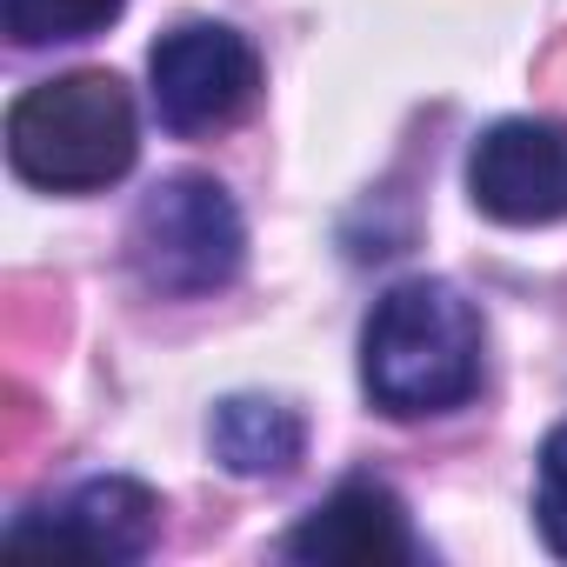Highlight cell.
<instances>
[{"mask_svg":"<svg viewBox=\"0 0 567 567\" xmlns=\"http://www.w3.org/2000/svg\"><path fill=\"white\" fill-rule=\"evenodd\" d=\"M467 194L501 227H547L567 214V127L494 121L467 147Z\"/></svg>","mask_w":567,"mask_h":567,"instance_id":"5","label":"cell"},{"mask_svg":"<svg viewBox=\"0 0 567 567\" xmlns=\"http://www.w3.org/2000/svg\"><path fill=\"white\" fill-rule=\"evenodd\" d=\"M154 534H161V501L127 474L81 481L61 507L21 514L8 527L14 547H68V554H94V560H141L154 547Z\"/></svg>","mask_w":567,"mask_h":567,"instance_id":"6","label":"cell"},{"mask_svg":"<svg viewBox=\"0 0 567 567\" xmlns=\"http://www.w3.org/2000/svg\"><path fill=\"white\" fill-rule=\"evenodd\" d=\"M147 81H154V114H161L167 134H214V127H227L254 107L260 61L234 28L187 21V28L154 41Z\"/></svg>","mask_w":567,"mask_h":567,"instance_id":"4","label":"cell"},{"mask_svg":"<svg viewBox=\"0 0 567 567\" xmlns=\"http://www.w3.org/2000/svg\"><path fill=\"white\" fill-rule=\"evenodd\" d=\"M127 260H134V274L147 280V288L167 295V301L220 295L227 280L240 274V260H247L240 207L227 200L220 181L174 174V181H161L141 200L134 234H127Z\"/></svg>","mask_w":567,"mask_h":567,"instance_id":"3","label":"cell"},{"mask_svg":"<svg viewBox=\"0 0 567 567\" xmlns=\"http://www.w3.org/2000/svg\"><path fill=\"white\" fill-rule=\"evenodd\" d=\"M0 14H8V34L21 48H54L101 34L121 14V0H0Z\"/></svg>","mask_w":567,"mask_h":567,"instance_id":"9","label":"cell"},{"mask_svg":"<svg viewBox=\"0 0 567 567\" xmlns=\"http://www.w3.org/2000/svg\"><path fill=\"white\" fill-rule=\"evenodd\" d=\"M301 414L288 401H267V394H227L207 421V447L227 474L240 481H267V474H288L301 461Z\"/></svg>","mask_w":567,"mask_h":567,"instance_id":"8","label":"cell"},{"mask_svg":"<svg viewBox=\"0 0 567 567\" xmlns=\"http://www.w3.org/2000/svg\"><path fill=\"white\" fill-rule=\"evenodd\" d=\"M361 381L401 421L461 408L481 388V315L447 280H401L361 328Z\"/></svg>","mask_w":567,"mask_h":567,"instance_id":"1","label":"cell"},{"mask_svg":"<svg viewBox=\"0 0 567 567\" xmlns=\"http://www.w3.org/2000/svg\"><path fill=\"white\" fill-rule=\"evenodd\" d=\"M134 154H141L134 101L101 68L41 81L8 107V161L28 187L94 194V187L121 181L134 167Z\"/></svg>","mask_w":567,"mask_h":567,"instance_id":"2","label":"cell"},{"mask_svg":"<svg viewBox=\"0 0 567 567\" xmlns=\"http://www.w3.org/2000/svg\"><path fill=\"white\" fill-rule=\"evenodd\" d=\"M534 527L567 560V427H554L540 441V461H534Z\"/></svg>","mask_w":567,"mask_h":567,"instance_id":"10","label":"cell"},{"mask_svg":"<svg viewBox=\"0 0 567 567\" xmlns=\"http://www.w3.org/2000/svg\"><path fill=\"white\" fill-rule=\"evenodd\" d=\"M288 554L315 567H401L414 554L408 507L381 481H348L288 534Z\"/></svg>","mask_w":567,"mask_h":567,"instance_id":"7","label":"cell"}]
</instances>
